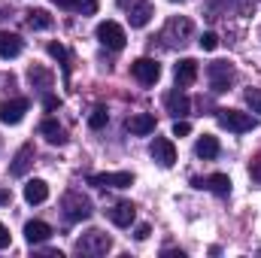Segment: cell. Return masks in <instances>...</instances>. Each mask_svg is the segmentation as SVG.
I'll use <instances>...</instances> for the list:
<instances>
[{"label": "cell", "instance_id": "cell-1", "mask_svg": "<svg viewBox=\"0 0 261 258\" xmlns=\"http://www.w3.org/2000/svg\"><path fill=\"white\" fill-rule=\"evenodd\" d=\"M113 249V240H110V234H103V231H97V228H91V231H85L79 240H76V252L79 255H107Z\"/></svg>", "mask_w": 261, "mask_h": 258}, {"label": "cell", "instance_id": "cell-2", "mask_svg": "<svg viewBox=\"0 0 261 258\" xmlns=\"http://www.w3.org/2000/svg\"><path fill=\"white\" fill-rule=\"evenodd\" d=\"M192 34H195V24H192V18H186V15H173V18L164 24V31H161V40H164L167 46H186V43L192 40Z\"/></svg>", "mask_w": 261, "mask_h": 258}, {"label": "cell", "instance_id": "cell-3", "mask_svg": "<svg viewBox=\"0 0 261 258\" xmlns=\"http://www.w3.org/2000/svg\"><path fill=\"white\" fill-rule=\"evenodd\" d=\"M61 210H64V216L70 219V222H85L94 210H91V200L85 197L82 192H67L64 197H61Z\"/></svg>", "mask_w": 261, "mask_h": 258}, {"label": "cell", "instance_id": "cell-4", "mask_svg": "<svg viewBox=\"0 0 261 258\" xmlns=\"http://www.w3.org/2000/svg\"><path fill=\"white\" fill-rule=\"evenodd\" d=\"M216 122L225 131H234V134H246V131L255 128V119L249 113H240V110H219L216 113Z\"/></svg>", "mask_w": 261, "mask_h": 258}, {"label": "cell", "instance_id": "cell-5", "mask_svg": "<svg viewBox=\"0 0 261 258\" xmlns=\"http://www.w3.org/2000/svg\"><path fill=\"white\" fill-rule=\"evenodd\" d=\"M97 40L107 46V49H125V28L119 21H100L97 24Z\"/></svg>", "mask_w": 261, "mask_h": 258}, {"label": "cell", "instance_id": "cell-6", "mask_svg": "<svg viewBox=\"0 0 261 258\" xmlns=\"http://www.w3.org/2000/svg\"><path fill=\"white\" fill-rule=\"evenodd\" d=\"M206 76H210V85H213V91H228V85L234 82V67L228 64V61H213V64L206 67Z\"/></svg>", "mask_w": 261, "mask_h": 258}, {"label": "cell", "instance_id": "cell-7", "mask_svg": "<svg viewBox=\"0 0 261 258\" xmlns=\"http://www.w3.org/2000/svg\"><path fill=\"white\" fill-rule=\"evenodd\" d=\"M130 73H134L137 82H143V85H155V82L161 79V64L152 61V58H137V61L130 64Z\"/></svg>", "mask_w": 261, "mask_h": 258}, {"label": "cell", "instance_id": "cell-8", "mask_svg": "<svg viewBox=\"0 0 261 258\" xmlns=\"http://www.w3.org/2000/svg\"><path fill=\"white\" fill-rule=\"evenodd\" d=\"M149 155H152L161 167H173V164H176V146H173L167 137H155L152 146H149Z\"/></svg>", "mask_w": 261, "mask_h": 258}, {"label": "cell", "instance_id": "cell-9", "mask_svg": "<svg viewBox=\"0 0 261 258\" xmlns=\"http://www.w3.org/2000/svg\"><path fill=\"white\" fill-rule=\"evenodd\" d=\"M28 100L24 97H12V100H3L0 104V122L3 125H18L21 119H24V113H28Z\"/></svg>", "mask_w": 261, "mask_h": 258}, {"label": "cell", "instance_id": "cell-10", "mask_svg": "<svg viewBox=\"0 0 261 258\" xmlns=\"http://www.w3.org/2000/svg\"><path fill=\"white\" fill-rule=\"evenodd\" d=\"M88 183L100 186V189H128V186H134V176L125 173V170H119V173H94Z\"/></svg>", "mask_w": 261, "mask_h": 258}, {"label": "cell", "instance_id": "cell-11", "mask_svg": "<svg viewBox=\"0 0 261 258\" xmlns=\"http://www.w3.org/2000/svg\"><path fill=\"white\" fill-rule=\"evenodd\" d=\"M149 18H152V3H149V0H137V3H130L128 6L130 28H146Z\"/></svg>", "mask_w": 261, "mask_h": 258}, {"label": "cell", "instance_id": "cell-12", "mask_svg": "<svg viewBox=\"0 0 261 258\" xmlns=\"http://www.w3.org/2000/svg\"><path fill=\"white\" fill-rule=\"evenodd\" d=\"M31 164H34V146H31V143H24V146H21V149L15 152V158H12V167H9V173H12V176H24Z\"/></svg>", "mask_w": 261, "mask_h": 258}, {"label": "cell", "instance_id": "cell-13", "mask_svg": "<svg viewBox=\"0 0 261 258\" xmlns=\"http://www.w3.org/2000/svg\"><path fill=\"white\" fill-rule=\"evenodd\" d=\"M21 55V37L0 31V58H18Z\"/></svg>", "mask_w": 261, "mask_h": 258}, {"label": "cell", "instance_id": "cell-14", "mask_svg": "<svg viewBox=\"0 0 261 258\" xmlns=\"http://www.w3.org/2000/svg\"><path fill=\"white\" fill-rule=\"evenodd\" d=\"M173 76H176V85H179V88L192 85V82L197 79V61H192V58H182V61L176 64V70H173Z\"/></svg>", "mask_w": 261, "mask_h": 258}, {"label": "cell", "instance_id": "cell-15", "mask_svg": "<svg viewBox=\"0 0 261 258\" xmlns=\"http://www.w3.org/2000/svg\"><path fill=\"white\" fill-rule=\"evenodd\" d=\"M128 131L130 134H137V137L152 134V131H155V116H152V113H137V116H130L128 119Z\"/></svg>", "mask_w": 261, "mask_h": 258}, {"label": "cell", "instance_id": "cell-16", "mask_svg": "<svg viewBox=\"0 0 261 258\" xmlns=\"http://www.w3.org/2000/svg\"><path fill=\"white\" fill-rule=\"evenodd\" d=\"M134 216H137L134 203H116V207L110 210V219H113V225H119V228H130Z\"/></svg>", "mask_w": 261, "mask_h": 258}, {"label": "cell", "instance_id": "cell-17", "mask_svg": "<svg viewBox=\"0 0 261 258\" xmlns=\"http://www.w3.org/2000/svg\"><path fill=\"white\" fill-rule=\"evenodd\" d=\"M164 104H167V110H170L176 119H179V116H186V113L192 110V100H189L182 91H170V94L164 97Z\"/></svg>", "mask_w": 261, "mask_h": 258}, {"label": "cell", "instance_id": "cell-18", "mask_svg": "<svg viewBox=\"0 0 261 258\" xmlns=\"http://www.w3.org/2000/svg\"><path fill=\"white\" fill-rule=\"evenodd\" d=\"M24 237H28V243H46L52 237V228L46 222H28L24 225Z\"/></svg>", "mask_w": 261, "mask_h": 258}, {"label": "cell", "instance_id": "cell-19", "mask_svg": "<svg viewBox=\"0 0 261 258\" xmlns=\"http://www.w3.org/2000/svg\"><path fill=\"white\" fill-rule=\"evenodd\" d=\"M46 197H49V186L43 179H28V186H24V200L28 203H43Z\"/></svg>", "mask_w": 261, "mask_h": 258}, {"label": "cell", "instance_id": "cell-20", "mask_svg": "<svg viewBox=\"0 0 261 258\" xmlns=\"http://www.w3.org/2000/svg\"><path fill=\"white\" fill-rule=\"evenodd\" d=\"M40 134L52 143V146H61V143H67V134H64V128L55 122V119H46L43 125H40Z\"/></svg>", "mask_w": 261, "mask_h": 258}, {"label": "cell", "instance_id": "cell-21", "mask_svg": "<svg viewBox=\"0 0 261 258\" xmlns=\"http://www.w3.org/2000/svg\"><path fill=\"white\" fill-rule=\"evenodd\" d=\"M195 152H197V158H203V161L216 158V155H219V140H216V137H210V134H203V137L197 140Z\"/></svg>", "mask_w": 261, "mask_h": 258}, {"label": "cell", "instance_id": "cell-22", "mask_svg": "<svg viewBox=\"0 0 261 258\" xmlns=\"http://www.w3.org/2000/svg\"><path fill=\"white\" fill-rule=\"evenodd\" d=\"M203 186H206L213 194L225 197V194H231V176H228V173H213V176H210Z\"/></svg>", "mask_w": 261, "mask_h": 258}, {"label": "cell", "instance_id": "cell-23", "mask_svg": "<svg viewBox=\"0 0 261 258\" xmlns=\"http://www.w3.org/2000/svg\"><path fill=\"white\" fill-rule=\"evenodd\" d=\"M28 28L34 31H49L52 28V15L46 9H28Z\"/></svg>", "mask_w": 261, "mask_h": 258}, {"label": "cell", "instance_id": "cell-24", "mask_svg": "<svg viewBox=\"0 0 261 258\" xmlns=\"http://www.w3.org/2000/svg\"><path fill=\"white\" fill-rule=\"evenodd\" d=\"M28 79H31L34 88H52V79H55V76H52L46 67H31V70H28Z\"/></svg>", "mask_w": 261, "mask_h": 258}, {"label": "cell", "instance_id": "cell-25", "mask_svg": "<svg viewBox=\"0 0 261 258\" xmlns=\"http://www.w3.org/2000/svg\"><path fill=\"white\" fill-rule=\"evenodd\" d=\"M52 3H58L61 9H82V12H94L97 9L94 0H52Z\"/></svg>", "mask_w": 261, "mask_h": 258}, {"label": "cell", "instance_id": "cell-26", "mask_svg": "<svg viewBox=\"0 0 261 258\" xmlns=\"http://www.w3.org/2000/svg\"><path fill=\"white\" fill-rule=\"evenodd\" d=\"M107 122H110V113H107V107H94V113L88 116V125H91L94 131H100Z\"/></svg>", "mask_w": 261, "mask_h": 258}, {"label": "cell", "instance_id": "cell-27", "mask_svg": "<svg viewBox=\"0 0 261 258\" xmlns=\"http://www.w3.org/2000/svg\"><path fill=\"white\" fill-rule=\"evenodd\" d=\"M246 107L252 113H261V88H249L246 91Z\"/></svg>", "mask_w": 261, "mask_h": 258}, {"label": "cell", "instance_id": "cell-28", "mask_svg": "<svg viewBox=\"0 0 261 258\" xmlns=\"http://www.w3.org/2000/svg\"><path fill=\"white\" fill-rule=\"evenodd\" d=\"M197 43H200V49H203V52H213V49L219 46V37H216L213 31H206V34H200V40H197Z\"/></svg>", "mask_w": 261, "mask_h": 258}, {"label": "cell", "instance_id": "cell-29", "mask_svg": "<svg viewBox=\"0 0 261 258\" xmlns=\"http://www.w3.org/2000/svg\"><path fill=\"white\" fill-rule=\"evenodd\" d=\"M49 55H52L55 61H67V49L61 43H49Z\"/></svg>", "mask_w": 261, "mask_h": 258}, {"label": "cell", "instance_id": "cell-30", "mask_svg": "<svg viewBox=\"0 0 261 258\" xmlns=\"http://www.w3.org/2000/svg\"><path fill=\"white\" fill-rule=\"evenodd\" d=\"M186 134H192V125L176 119V125H173V137H186Z\"/></svg>", "mask_w": 261, "mask_h": 258}, {"label": "cell", "instance_id": "cell-31", "mask_svg": "<svg viewBox=\"0 0 261 258\" xmlns=\"http://www.w3.org/2000/svg\"><path fill=\"white\" fill-rule=\"evenodd\" d=\"M149 234H152V228H149V225H137V228H134V237H137V240H146Z\"/></svg>", "mask_w": 261, "mask_h": 258}, {"label": "cell", "instance_id": "cell-32", "mask_svg": "<svg viewBox=\"0 0 261 258\" xmlns=\"http://www.w3.org/2000/svg\"><path fill=\"white\" fill-rule=\"evenodd\" d=\"M9 240H12V237H9V228L0 222V249H6V246H9Z\"/></svg>", "mask_w": 261, "mask_h": 258}, {"label": "cell", "instance_id": "cell-33", "mask_svg": "<svg viewBox=\"0 0 261 258\" xmlns=\"http://www.w3.org/2000/svg\"><path fill=\"white\" fill-rule=\"evenodd\" d=\"M43 107H46V110H58V107H61V100H58V97H52V94H49V97H46V100H43Z\"/></svg>", "mask_w": 261, "mask_h": 258}, {"label": "cell", "instance_id": "cell-34", "mask_svg": "<svg viewBox=\"0 0 261 258\" xmlns=\"http://www.w3.org/2000/svg\"><path fill=\"white\" fill-rule=\"evenodd\" d=\"M252 179L261 186V161H255V164H252Z\"/></svg>", "mask_w": 261, "mask_h": 258}, {"label": "cell", "instance_id": "cell-35", "mask_svg": "<svg viewBox=\"0 0 261 258\" xmlns=\"http://www.w3.org/2000/svg\"><path fill=\"white\" fill-rule=\"evenodd\" d=\"M0 203H9V192L6 189H0Z\"/></svg>", "mask_w": 261, "mask_h": 258}, {"label": "cell", "instance_id": "cell-36", "mask_svg": "<svg viewBox=\"0 0 261 258\" xmlns=\"http://www.w3.org/2000/svg\"><path fill=\"white\" fill-rule=\"evenodd\" d=\"M130 3H137V0H119V6H125V9H128Z\"/></svg>", "mask_w": 261, "mask_h": 258}, {"label": "cell", "instance_id": "cell-37", "mask_svg": "<svg viewBox=\"0 0 261 258\" xmlns=\"http://www.w3.org/2000/svg\"><path fill=\"white\" fill-rule=\"evenodd\" d=\"M173 3H179V0H173Z\"/></svg>", "mask_w": 261, "mask_h": 258}]
</instances>
